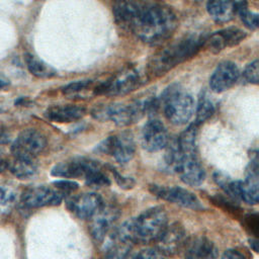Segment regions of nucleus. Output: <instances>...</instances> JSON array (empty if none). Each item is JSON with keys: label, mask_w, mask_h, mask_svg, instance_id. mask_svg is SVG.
<instances>
[{"label": "nucleus", "mask_w": 259, "mask_h": 259, "mask_svg": "<svg viewBox=\"0 0 259 259\" xmlns=\"http://www.w3.org/2000/svg\"><path fill=\"white\" fill-rule=\"evenodd\" d=\"M176 26L177 19L170 8L160 4L136 3L124 29L145 42L159 45L173 34Z\"/></svg>", "instance_id": "1"}, {"label": "nucleus", "mask_w": 259, "mask_h": 259, "mask_svg": "<svg viewBox=\"0 0 259 259\" xmlns=\"http://www.w3.org/2000/svg\"><path fill=\"white\" fill-rule=\"evenodd\" d=\"M205 37L198 34L186 35L179 40L164 48L153 56L149 63V72L154 77H159L177 65L194 57L202 46Z\"/></svg>", "instance_id": "2"}, {"label": "nucleus", "mask_w": 259, "mask_h": 259, "mask_svg": "<svg viewBox=\"0 0 259 259\" xmlns=\"http://www.w3.org/2000/svg\"><path fill=\"white\" fill-rule=\"evenodd\" d=\"M131 231L136 244H150L157 242L168 226V217L164 208L151 207L139 217L128 220Z\"/></svg>", "instance_id": "3"}, {"label": "nucleus", "mask_w": 259, "mask_h": 259, "mask_svg": "<svg viewBox=\"0 0 259 259\" xmlns=\"http://www.w3.org/2000/svg\"><path fill=\"white\" fill-rule=\"evenodd\" d=\"M164 113L167 119L175 124H185L192 117L194 100L192 96L178 85L169 86L162 96Z\"/></svg>", "instance_id": "4"}, {"label": "nucleus", "mask_w": 259, "mask_h": 259, "mask_svg": "<svg viewBox=\"0 0 259 259\" xmlns=\"http://www.w3.org/2000/svg\"><path fill=\"white\" fill-rule=\"evenodd\" d=\"M145 114L144 104L141 101L130 103H114L96 106L92 110L94 118L105 121L112 120L116 125L126 126L135 123Z\"/></svg>", "instance_id": "5"}, {"label": "nucleus", "mask_w": 259, "mask_h": 259, "mask_svg": "<svg viewBox=\"0 0 259 259\" xmlns=\"http://www.w3.org/2000/svg\"><path fill=\"white\" fill-rule=\"evenodd\" d=\"M141 76L134 68H127L100 83L95 89V94L124 95L141 85Z\"/></svg>", "instance_id": "6"}, {"label": "nucleus", "mask_w": 259, "mask_h": 259, "mask_svg": "<svg viewBox=\"0 0 259 259\" xmlns=\"http://www.w3.org/2000/svg\"><path fill=\"white\" fill-rule=\"evenodd\" d=\"M46 137L35 128H25L18 134L10 151L14 158L34 159L46 148Z\"/></svg>", "instance_id": "7"}, {"label": "nucleus", "mask_w": 259, "mask_h": 259, "mask_svg": "<svg viewBox=\"0 0 259 259\" xmlns=\"http://www.w3.org/2000/svg\"><path fill=\"white\" fill-rule=\"evenodd\" d=\"M98 151L109 154L121 164L130 162L136 152V145L133 135L128 132H122L115 136L108 137L97 146Z\"/></svg>", "instance_id": "8"}, {"label": "nucleus", "mask_w": 259, "mask_h": 259, "mask_svg": "<svg viewBox=\"0 0 259 259\" xmlns=\"http://www.w3.org/2000/svg\"><path fill=\"white\" fill-rule=\"evenodd\" d=\"M150 190L157 197L185 208L196 210L202 207L199 199L193 192L179 186L151 185Z\"/></svg>", "instance_id": "9"}, {"label": "nucleus", "mask_w": 259, "mask_h": 259, "mask_svg": "<svg viewBox=\"0 0 259 259\" xmlns=\"http://www.w3.org/2000/svg\"><path fill=\"white\" fill-rule=\"evenodd\" d=\"M68 209L79 219H90L102 205L103 201L95 192H84L71 195L66 201Z\"/></svg>", "instance_id": "10"}, {"label": "nucleus", "mask_w": 259, "mask_h": 259, "mask_svg": "<svg viewBox=\"0 0 259 259\" xmlns=\"http://www.w3.org/2000/svg\"><path fill=\"white\" fill-rule=\"evenodd\" d=\"M63 197V194L55 187L40 185L26 189L21 200L27 207H42L58 205Z\"/></svg>", "instance_id": "11"}, {"label": "nucleus", "mask_w": 259, "mask_h": 259, "mask_svg": "<svg viewBox=\"0 0 259 259\" xmlns=\"http://www.w3.org/2000/svg\"><path fill=\"white\" fill-rule=\"evenodd\" d=\"M118 218V211L113 206H104V204L90 218L89 231L96 242H102L111 232L115 221Z\"/></svg>", "instance_id": "12"}, {"label": "nucleus", "mask_w": 259, "mask_h": 259, "mask_svg": "<svg viewBox=\"0 0 259 259\" xmlns=\"http://www.w3.org/2000/svg\"><path fill=\"white\" fill-rule=\"evenodd\" d=\"M168 142V132L162 121L154 118L146 122L142 132V144L145 150L158 152L166 148Z\"/></svg>", "instance_id": "13"}, {"label": "nucleus", "mask_w": 259, "mask_h": 259, "mask_svg": "<svg viewBox=\"0 0 259 259\" xmlns=\"http://www.w3.org/2000/svg\"><path fill=\"white\" fill-rule=\"evenodd\" d=\"M186 240V233L183 226L173 223L166 227L163 234L157 240L156 247L166 256L174 255L183 248Z\"/></svg>", "instance_id": "14"}, {"label": "nucleus", "mask_w": 259, "mask_h": 259, "mask_svg": "<svg viewBox=\"0 0 259 259\" xmlns=\"http://www.w3.org/2000/svg\"><path fill=\"white\" fill-rule=\"evenodd\" d=\"M239 69L232 62L221 63L213 71L209 79V87L215 93L230 89L239 78Z\"/></svg>", "instance_id": "15"}, {"label": "nucleus", "mask_w": 259, "mask_h": 259, "mask_svg": "<svg viewBox=\"0 0 259 259\" xmlns=\"http://www.w3.org/2000/svg\"><path fill=\"white\" fill-rule=\"evenodd\" d=\"M246 35V32L240 28L229 27L212 33L209 37L205 38L204 45L212 53H219L225 48L234 47L240 44Z\"/></svg>", "instance_id": "16"}, {"label": "nucleus", "mask_w": 259, "mask_h": 259, "mask_svg": "<svg viewBox=\"0 0 259 259\" xmlns=\"http://www.w3.org/2000/svg\"><path fill=\"white\" fill-rule=\"evenodd\" d=\"M174 171L178 173L181 181L187 185H200L205 179V171L195 157H181Z\"/></svg>", "instance_id": "17"}, {"label": "nucleus", "mask_w": 259, "mask_h": 259, "mask_svg": "<svg viewBox=\"0 0 259 259\" xmlns=\"http://www.w3.org/2000/svg\"><path fill=\"white\" fill-rule=\"evenodd\" d=\"M182 249L186 259H215L218 255L214 245L203 236H193L186 239Z\"/></svg>", "instance_id": "18"}, {"label": "nucleus", "mask_w": 259, "mask_h": 259, "mask_svg": "<svg viewBox=\"0 0 259 259\" xmlns=\"http://www.w3.org/2000/svg\"><path fill=\"white\" fill-rule=\"evenodd\" d=\"M98 162L87 158H75L55 165L51 174L56 177L63 178H79L84 177L89 169Z\"/></svg>", "instance_id": "19"}, {"label": "nucleus", "mask_w": 259, "mask_h": 259, "mask_svg": "<svg viewBox=\"0 0 259 259\" xmlns=\"http://www.w3.org/2000/svg\"><path fill=\"white\" fill-rule=\"evenodd\" d=\"M258 162L257 157L252 159L247 167L246 179L241 181L240 199L249 203L257 204L259 200V182H258Z\"/></svg>", "instance_id": "20"}, {"label": "nucleus", "mask_w": 259, "mask_h": 259, "mask_svg": "<svg viewBox=\"0 0 259 259\" xmlns=\"http://www.w3.org/2000/svg\"><path fill=\"white\" fill-rule=\"evenodd\" d=\"M86 114V109L83 106L79 105H55L49 107L46 112L45 116L55 122L66 123L72 122L82 118Z\"/></svg>", "instance_id": "21"}, {"label": "nucleus", "mask_w": 259, "mask_h": 259, "mask_svg": "<svg viewBox=\"0 0 259 259\" xmlns=\"http://www.w3.org/2000/svg\"><path fill=\"white\" fill-rule=\"evenodd\" d=\"M206 10L214 21L229 22L236 13V3L234 0H208Z\"/></svg>", "instance_id": "22"}, {"label": "nucleus", "mask_w": 259, "mask_h": 259, "mask_svg": "<svg viewBox=\"0 0 259 259\" xmlns=\"http://www.w3.org/2000/svg\"><path fill=\"white\" fill-rule=\"evenodd\" d=\"M176 141L181 157H195L196 126L194 124L183 131Z\"/></svg>", "instance_id": "23"}, {"label": "nucleus", "mask_w": 259, "mask_h": 259, "mask_svg": "<svg viewBox=\"0 0 259 259\" xmlns=\"http://www.w3.org/2000/svg\"><path fill=\"white\" fill-rule=\"evenodd\" d=\"M9 169L15 177L19 179H27L36 173L37 166L34 162V159L15 158L14 161L10 164Z\"/></svg>", "instance_id": "24"}, {"label": "nucleus", "mask_w": 259, "mask_h": 259, "mask_svg": "<svg viewBox=\"0 0 259 259\" xmlns=\"http://www.w3.org/2000/svg\"><path fill=\"white\" fill-rule=\"evenodd\" d=\"M25 64L28 71L37 78H51L56 74L49 65L31 54L25 55Z\"/></svg>", "instance_id": "25"}, {"label": "nucleus", "mask_w": 259, "mask_h": 259, "mask_svg": "<svg viewBox=\"0 0 259 259\" xmlns=\"http://www.w3.org/2000/svg\"><path fill=\"white\" fill-rule=\"evenodd\" d=\"M83 178L88 186L94 188L105 187L110 184L109 178L102 171L99 163H97L95 166L89 169Z\"/></svg>", "instance_id": "26"}, {"label": "nucleus", "mask_w": 259, "mask_h": 259, "mask_svg": "<svg viewBox=\"0 0 259 259\" xmlns=\"http://www.w3.org/2000/svg\"><path fill=\"white\" fill-rule=\"evenodd\" d=\"M214 112V105L207 95L206 92H203L198 100L196 107V123H202L208 119Z\"/></svg>", "instance_id": "27"}, {"label": "nucleus", "mask_w": 259, "mask_h": 259, "mask_svg": "<svg viewBox=\"0 0 259 259\" xmlns=\"http://www.w3.org/2000/svg\"><path fill=\"white\" fill-rule=\"evenodd\" d=\"M236 11L239 13L245 26H247L250 29H256L258 27V15L248 9L247 2L245 0H242L236 4Z\"/></svg>", "instance_id": "28"}, {"label": "nucleus", "mask_w": 259, "mask_h": 259, "mask_svg": "<svg viewBox=\"0 0 259 259\" xmlns=\"http://www.w3.org/2000/svg\"><path fill=\"white\" fill-rule=\"evenodd\" d=\"M16 200L15 191L7 186H0V213L9 212Z\"/></svg>", "instance_id": "29"}, {"label": "nucleus", "mask_w": 259, "mask_h": 259, "mask_svg": "<svg viewBox=\"0 0 259 259\" xmlns=\"http://www.w3.org/2000/svg\"><path fill=\"white\" fill-rule=\"evenodd\" d=\"M243 78L245 82L250 84H258L259 81V67H258V61L255 60L251 64L247 66L243 73Z\"/></svg>", "instance_id": "30"}, {"label": "nucleus", "mask_w": 259, "mask_h": 259, "mask_svg": "<svg viewBox=\"0 0 259 259\" xmlns=\"http://www.w3.org/2000/svg\"><path fill=\"white\" fill-rule=\"evenodd\" d=\"M92 81L91 80H83V81H76L73 83L68 84L63 88V93L65 95H75L78 94L88 87H90Z\"/></svg>", "instance_id": "31"}, {"label": "nucleus", "mask_w": 259, "mask_h": 259, "mask_svg": "<svg viewBox=\"0 0 259 259\" xmlns=\"http://www.w3.org/2000/svg\"><path fill=\"white\" fill-rule=\"evenodd\" d=\"M167 257L157 247L143 249L135 255V259H167Z\"/></svg>", "instance_id": "32"}, {"label": "nucleus", "mask_w": 259, "mask_h": 259, "mask_svg": "<svg viewBox=\"0 0 259 259\" xmlns=\"http://www.w3.org/2000/svg\"><path fill=\"white\" fill-rule=\"evenodd\" d=\"M78 183L72 180H57L54 182V187L58 189L63 196L69 195L78 189Z\"/></svg>", "instance_id": "33"}, {"label": "nucleus", "mask_w": 259, "mask_h": 259, "mask_svg": "<svg viewBox=\"0 0 259 259\" xmlns=\"http://www.w3.org/2000/svg\"><path fill=\"white\" fill-rule=\"evenodd\" d=\"M111 172L114 176V180L116 181V183L119 185V187L123 188V189H130L135 185V180L131 177H126V176H122L119 173H117L115 170L111 169Z\"/></svg>", "instance_id": "34"}, {"label": "nucleus", "mask_w": 259, "mask_h": 259, "mask_svg": "<svg viewBox=\"0 0 259 259\" xmlns=\"http://www.w3.org/2000/svg\"><path fill=\"white\" fill-rule=\"evenodd\" d=\"M246 227L250 230L252 234L257 236L258 234V217L256 213L248 214L246 218Z\"/></svg>", "instance_id": "35"}, {"label": "nucleus", "mask_w": 259, "mask_h": 259, "mask_svg": "<svg viewBox=\"0 0 259 259\" xmlns=\"http://www.w3.org/2000/svg\"><path fill=\"white\" fill-rule=\"evenodd\" d=\"M222 259H245V257L238 251L230 249L224 252L222 255Z\"/></svg>", "instance_id": "36"}, {"label": "nucleus", "mask_w": 259, "mask_h": 259, "mask_svg": "<svg viewBox=\"0 0 259 259\" xmlns=\"http://www.w3.org/2000/svg\"><path fill=\"white\" fill-rule=\"evenodd\" d=\"M7 142H8V134L2 126H0V145L6 144Z\"/></svg>", "instance_id": "37"}, {"label": "nucleus", "mask_w": 259, "mask_h": 259, "mask_svg": "<svg viewBox=\"0 0 259 259\" xmlns=\"http://www.w3.org/2000/svg\"><path fill=\"white\" fill-rule=\"evenodd\" d=\"M7 167H8V163L6 162V160L0 157V173L3 172Z\"/></svg>", "instance_id": "38"}, {"label": "nucleus", "mask_w": 259, "mask_h": 259, "mask_svg": "<svg viewBox=\"0 0 259 259\" xmlns=\"http://www.w3.org/2000/svg\"><path fill=\"white\" fill-rule=\"evenodd\" d=\"M257 241L256 240H250V245H253L254 247H253V249H254V251L255 252H257Z\"/></svg>", "instance_id": "39"}]
</instances>
